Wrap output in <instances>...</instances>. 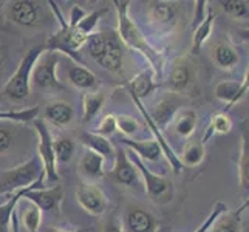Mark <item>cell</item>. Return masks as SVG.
<instances>
[{"label": "cell", "instance_id": "6da1fadb", "mask_svg": "<svg viewBox=\"0 0 249 232\" xmlns=\"http://www.w3.org/2000/svg\"><path fill=\"white\" fill-rule=\"evenodd\" d=\"M116 8V16H118V36L121 39V42L127 47H130L136 50L138 53H141L145 59L149 61L152 71L157 76L162 74V68H164V56H162L160 51L152 47L149 44V40L145 39L142 31L136 27V23L130 19V14H128V5L130 2H119L115 0L113 2Z\"/></svg>", "mask_w": 249, "mask_h": 232}, {"label": "cell", "instance_id": "7a4b0ae2", "mask_svg": "<svg viewBox=\"0 0 249 232\" xmlns=\"http://www.w3.org/2000/svg\"><path fill=\"white\" fill-rule=\"evenodd\" d=\"M85 45H87V51L93 61L104 70L113 74L123 73L124 50L116 30L102 28L96 33H91L87 37Z\"/></svg>", "mask_w": 249, "mask_h": 232}, {"label": "cell", "instance_id": "3957f363", "mask_svg": "<svg viewBox=\"0 0 249 232\" xmlns=\"http://www.w3.org/2000/svg\"><path fill=\"white\" fill-rule=\"evenodd\" d=\"M45 45L33 47L27 51V54L22 57L19 67L16 68L14 74L8 79L3 87V94L13 102L25 101L31 93V74L36 67L39 57L44 54Z\"/></svg>", "mask_w": 249, "mask_h": 232}, {"label": "cell", "instance_id": "277c9868", "mask_svg": "<svg viewBox=\"0 0 249 232\" xmlns=\"http://www.w3.org/2000/svg\"><path fill=\"white\" fill-rule=\"evenodd\" d=\"M48 3L51 5V10L54 11L56 17H57V22H59V25H61V28L48 37L47 44H44L45 50L64 53L67 56H70L71 59H74L76 64L84 65L82 59L78 54V51L85 45V42H87V36H84V34L79 33L76 28H71L70 25L65 22L62 13H59V8H57L56 2H48Z\"/></svg>", "mask_w": 249, "mask_h": 232}, {"label": "cell", "instance_id": "5b68a950", "mask_svg": "<svg viewBox=\"0 0 249 232\" xmlns=\"http://www.w3.org/2000/svg\"><path fill=\"white\" fill-rule=\"evenodd\" d=\"M44 169L39 158H30L27 162L19 164L14 169H10L2 174L0 177V195H13L16 192L27 189L31 184H34L39 178H42Z\"/></svg>", "mask_w": 249, "mask_h": 232}, {"label": "cell", "instance_id": "8992f818", "mask_svg": "<svg viewBox=\"0 0 249 232\" xmlns=\"http://www.w3.org/2000/svg\"><path fill=\"white\" fill-rule=\"evenodd\" d=\"M61 61V53L57 51L45 50L44 54L39 57V61L33 70V84L37 89L45 91H61L65 89V85L57 79L56 68Z\"/></svg>", "mask_w": 249, "mask_h": 232}, {"label": "cell", "instance_id": "52a82bcc", "mask_svg": "<svg viewBox=\"0 0 249 232\" xmlns=\"http://www.w3.org/2000/svg\"><path fill=\"white\" fill-rule=\"evenodd\" d=\"M130 160L142 178V183H144L145 192H147L149 198L155 203H160V204H164V203L170 201L172 196H174V184H172L167 178L153 174V172L144 164V161H141L133 152H132Z\"/></svg>", "mask_w": 249, "mask_h": 232}, {"label": "cell", "instance_id": "ba28073f", "mask_svg": "<svg viewBox=\"0 0 249 232\" xmlns=\"http://www.w3.org/2000/svg\"><path fill=\"white\" fill-rule=\"evenodd\" d=\"M34 128L39 136V160L45 174V181L51 184H59V174L56 167V158L53 152V136L48 130V125L44 119H34Z\"/></svg>", "mask_w": 249, "mask_h": 232}, {"label": "cell", "instance_id": "9c48e42d", "mask_svg": "<svg viewBox=\"0 0 249 232\" xmlns=\"http://www.w3.org/2000/svg\"><path fill=\"white\" fill-rule=\"evenodd\" d=\"M64 198V187L61 184H54L51 187L45 186V175L39 178L33 186L27 189L23 194V200L33 203L40 211H56Z\"/></svg>", "mask_w": 249, "mask_h": 232}, {"label": "cell", "instance_id": "30bf717a", "mask_svg": "<svg viewBox=\"0 0 249 232\" xmlns=\"http://www.w3.org/2000/svg\"><path fill=\"white\" fill-rule=\"evenodd\" d=\"M76 200L79 206L91 215H102L107 211V196L94 183H81L76 189Z\"/></svg>", "mask_w": 249, "mask_h": 232}, {"label": "cell", "instance_id": "8fae6325", "mask_svg": "<svg viewBox=\"0 0 249 232\" xmlns=\"http://www.w3.org/2000/svg\"><path fill=\"white\" fill-rule=\"evenodd\" d=\"M107 177L115 183L123 186H136L140 181V174L128 157V152L124 147L115 149V164Z\"/></svg>", "mask_w": 249, "mask_h": 232}, {"label": "cell", "instance_id": "7c38bea8", "mask_svg": "<svg viewBox=\"0 0 249 232\" xmlns=\"http://www.w3.org/2000/svg\"><path fill=\"white\" fill-rule=\"evenodd\" d=\"M6 13L10 20L23 28L36 27L40 20L39 3L31 0H13L6 3Z\"/></svg>", "mask_w": 249, "mask_h": 232}, {"label": "cell", "instance_id": "4fadbf2b", "mask_svg": "<svg viewBox=\"0 0 249 232\" xmlns=\"http://www.w3.org/2000/svg\"><path fill=\"white\" fill-rule=\"evenodd\" d=\"M124 226L128 232H158V221L149 211L130 204L124 211Z\"/></svg>", "mask_w": 249, "mask_h": 232}, {"label": "cell", "instance_id": "5bb4252c", "mask_svg": "<svg viewBox=\"0 0 249 232\" xmlns=\"http://www.w3.org/2000/svg\"><path fill=\"white\" fill-rule=\"evenodd\" d=\"M132 99H133L135 104L138 106V108H140V111H141L142 118L145 119V123H147V125H149V128H150V132L153 133V140H155V141L158 143L160 149H161L162 155H164V157L167 158L170 167L174 169L175 174H179V172H181V170L184 169L183 164H181V161H179V157L175 153V150L169 145V143H167V140L164 138V135H162V132L155 125V123L152 121V118H150V115H149V111L145 110V107H144V104H142V101L136 99L135 96H132Z\"/></svg>", "mask_w": 249, "mask_h": 232}, {"label": "cell", "instance_id": "9a60e30c", "mask_svg": "<svg viewBox=\"0 0 249 232\" xmlns=\"http://www.w3.org/2000/svg\"><path fill=\"white\" fill-rule=\"evenodd\" d=\"M183 102H184V99L181 98V94L170 93L169 96L162 98L160 101V104L157 106V108L153 110L152 113H149L152 121L155 123V125L160 128V130L161 128H166L170 124V121L175 118L179 107L183 106Z\"/></svg>", "mask_w": 249, "mask_h": 232}, {"label": "cell", "instance_id": "2e32d148", "mask_svg": "<svg viewBox=\"0 0 249 232\" xmlns=\"http://www.w3.org/2000/svg\"><path fill=\"white\" fill-rule=\"evenodd\" d=\"M248 87H249L248 73H246V77L242 82H237V81H221V82H218L215 85V98L226 104L225 110H223L225 113L245 96V93L248 91Z\"/></svg>", "mask_w": 249, "mask_h": 232}, {"label": "cell", "instance_id": "e0dca14e", "mask_svg": "<svg viewBox=\"0 0 249 232\" xmlns=\"http://www.w3.org/2000/svg\"><path fill=\"white\" fill-rule=\"evenodd\" d=\"M194 81V67L189 64L184 59H178L174 64L167 79V87L170 89L172 93H183L187 90L189 85Z\"/></svg>", "mask_w": 249, "mask_h": 232}, {"label": "cell", "instance_id": "ac0fdd59", "mask_svg": "<svg viewBox=\"0 0 249 232\" xmlns=\"http://www.w3.org/2000/svg\"><path fill=\"white\" fill-rule=\"evenodd\" d=\"M104 157L94 153L91 150H85V153L82 155V158L79 161V175L87 179V181H96V179H101L106 175L104 172Z\"/></svg>", "mask_w": 249, "mask_h": 232}, {"label": "cell", "instance_id": "d6986e66", "mask_svg": "<svg viewBox=\"0 0 249 232\" xmlns=\"http://www.w3.org/2000/svg\"><path fill=\"white\" fill-rule=\"evenodd\" d=\"M123 145L132 149V152L138 157L141 161H152L155 162L160 160V157L162 155L160 145L155 140H133V138H121L119 140Z\"/></svg>", "mask_w": 249, "mask_h": 232}, {"label": "cell", "instance_id": "ffe728a7", "mask_svg": "<svg viewBox=\"0 0 249 232\" xmlns=\"http://www.w3.org/2000/svg\"><path fill=\"white\" fill-rule=\"evenodd\" d=\"M211 57L212 62L218 67L220 70H232V68L238 64L240 56L238 51L234 45H231L229 42H217L211 50Z\"/></svg>", "mask_w": 249, "mask_h": 232}, {"label": "cell", "instance_id": "44dd1931", "mask_svg": "<svg viewBox=\"0 0 249 232\" xmlns=\"http://www.w3.org/2000/svg\"><path fill=\"white\" fill-rule=\"evenodd\" d=\"M157 87H158V84L155 82V73L152 71V68L141 71L140 74H136L127 85L128 94H130V96H135L140 101L147 98Z\"/></svg>", "mask_w": 249, "mask_h": 232}, {"label": "cell", "instance_id": "7402d4cb", "mask_svg": "<svg viewBox=\"0 0 249 232\" xmlns=\"http://www.w3.org/2000/svg\"><path fill=\"white\" fill-rule=\"evenodd\" d=\"M67 77L74 87H78L81 90L94 89L98 84L96 76H94V73L90 70V68H87L85 65H81V64H76V62L68 64Z\"/></svg>", "mask_w": 249, "mask_h": 232}, {"label": "cell", "instance_id": "603a6c76", "mask_svg": "<svg viewBox=\"0 0 249 232\" xmlns=\"http://www.w3.org/2000/svg\"><path fill=\"white\" fill-rule=\"evenodd\" d=\"M74 110L65 101H51L45 107V118L51 124L64 127L73 121Z\"/></svg>", "mask_w": 249, "mask_h": 232}, {"label": "cell", "instance_id": "cb8c5ba5", "mask_svg": "<svg viewBox=\"0 0 249 232\" xmlns=\"http://www.w3.org/2000/svg\"><path fill=\"white\" fill-rule=\"evenodd\" d=\"M245 209H248V200L238 209L218 217L209 232H242V214Z\"/></svg>", "mask_w": 249, "mask_h": 232}, {"label": "cell", "instance_id": "d4e9b609", "mask_svg": "<svg viewBox=\"0 0 249 232\" xmlns=\"http://www.w3.org/2000/svg\"><path fill=\"white\" fill-rule=\"evenodd\" d=\"M79 141L84 147H87V150H91L104 158L110 157V155H115V147H113V144L110 143V140L104 138V136H101L98 133L84 132L79 136Z\"/></svg>", "mask_w": 249, "mask_h": 232}, {"label": "cell", "instance_id": "484cf974", "mask_svg": "<svg viewBox=\"0 0 249 232\" xmlns=\"http://www.w3.org/2000/svg\"><path fill=\"white\" fill-rule=\"evenodd\" d=\"M178 6L172 2H152L149 3L150 19L158 25H169L177 19Z\"/></svg>", "mask_w": 249, "mask_h": 232}, {"label": "cell", "instance_id": "4316f807", "mask_svg": "<svg viewBox=\"0 0 249 232\" xmlns=\"http://www.w3.org/2000/svg\"><path fill=\"white\" fill-rule=\"evenodd\" d=\"M213 23H215V14L213 13H208L204 17V20L196 25L194 28V36H192V54H198L201 51V47L204 45V42L209 39V36L212 34L213 30Z\"/></svg>", "mask_w": 249, "mask_h": 232}, {"label": "cell", "instance_id": "83f0119b", "mask_svg": "<svg viewBox=\"0 0 249 232\" xmlns=\"http://www.w3.org/2000/svg\"><path fill=\"white\" fill-rule=\"evenodd\" d=\"M106 102V93L102 91H93V93H84L82 96V108H84V123L89 124L96 118L98 113L104 107Z\"/></svg>", "mask_w": 249, "mask_h": 232}, {"label": "cell", "instance_id": "f1b7e54d", "mask_svg": "<svg viewBox=\"0 0 249 232\" xmlns=\"http://www.w3.org/2000/svg\"><path fill=\"white\" fill-rule=\"evenodd\" d=\"M231 128H232V121H231L228 113H225V111H218V113H215L212 116L211 123H209L208 128H206V132L203 135V140L200 143L201 144L208 143V140H211L215 133L228 135L231 132Z\"/></svg>", "mask_w": 249, "mask_h": 232}, {"label": "cell", "instance_id": "f546056e", "mask_svg": "<svg viewBox=\"0 0 249 232\" xmlns=\"http://www.w3.org/2000/svg\"><path fill=\"white\" fill-rule=\"evenodd\" d=\"M40 107L34 106L28 108L20 110H0V123L10 121V123H33L34 119L39 118Z\"/></svg>", "mask_w": 249, "mask_h": 232}, {"label": "cell", "instance_id": "4dcf8cb0", "mask_svg": "<svg viewBox=\"0 0 249 232\" xmlns=\"http://www.w3.org/2000/svg\"><path fill=\"white\" fill-rule=\"evenodd\" d=\"M27 189H22V191L10 195V196H8V201L0 206V232H10L11 215H13V212L17 208V203L23 198V194L27 192Z\"/></svg>", "mask_w": 249, "mask_h": 232}, {"label": "cell", "instance_id": "1f68e13d", "mask_svg": "<svg viewBox=\"0 0 249 232\" xmlns=\"http://www.w3.org/2000/svg\"><path fill=\"white\" fill-rule=\"evenodd\" d=\"M204 144H201L200 141H189L184 145L179 161H181L183 167H195L201 164V161L204 160Z\"/></svg>", "mask_w": 249, "mask_h": 232}, {"label": "cell", "instance_id": "d6a6232c", "mask_svg": "<svg viewBox=\"0 0 249 232\" xmlns=\"http://www.w3.org/2000/svg\"><path fill=\"white\" fill-rule=\"evenodd\" d=\"M238 183L242 191L248 192L249 189V145L248 136H242L240 143V157H238Z\"/></svg>", "mask_w": 249, "mask_h": 232}, {"label": "cell", "instance_id": "836d02e7", "mask_svg": "<svg viewBox=\"0 0 249 232\" xmlns=\"http://www.w3.org/2000/svg\"><path fill=\"white\" fill-rule=\"evenodd\" d=\"M22 204H25V206L22 208V217H20L19 223H22V226L28 232H37L40 228V223H42V211L27 200H25V203H22Z\"/></svg>", "mask_w": 249, "mask_h": 232}, {"label": "cell", "instance_id": "e575fe53", "mask_svg": "<svg viewBox=\"0 0 249 232\" xmlns=\"http://www.w3.org/2000/svg\"><path fill=\"white\" fill-rule=\"evenodd\" d=\"M53 152L56 162H68L73 158L74 153V143L68 136H57L53 138Z\"/></svg>", "mask_w": 249, "mask_h": 232}, {"label": "cell", "instance_id": "d590c367", "mask_svg": "<svg viewBox=\"0 0 249 232\" xmlns=\"http://www.w3.org/2000/svg\"><path fill=\"white\" fill-rule=\"evenodd\" d=\"M196 127V113L192 108H186L181 111V115L178 116L177 123H175V132L183 136V138H187L195 132Z\"/></svg>", "mask_w": 249, "mask_h": 232}, {"label": "cell", "instance_id": "8d00e7d4", "mask_svg": "<svg viewBox=\"0 0 249 232\" xmlns=\"http://www.w3.org/2000/svg\"><path fill=\"white\" fill-rule=\"evenodd\" d=\"M220 6H221V10L228 16L232 17V19L245 20L249 16L248 2H243V0H221Z\"/></svg>", "mask_w": 249, "mask_h": 232}, {"label": "cell", "instance_id": "74e56055", "mask_svg": "<svg viewBox=\"0 0 249 232\" xmlns=\"http://www.w3.org/2000/svg\"><path fill=\"white\" fill-rule=\"evenodd\" d=\"M107 13V8H99V10H96V11H91V13H89V14H85L84 16V19L76 25V30H78L79 33H82L84 36H90V34L94 31V28H96V25H98V22L101 20V17L104 16Z\"/></svg>", "mask_w": 249, "mask_h": 232}, {"label": "cell", "instance_id": "f35d334b", "mask_svg": "<svg viewBox=\"0 0 249 232\" xmlns=\"http://www.w3.org/2000/svg\"><path fill=\"white\" fill-rule=\"evenodd\" d=\"M116 130H119L124 138H132L140 130V124L135 118L128 115H119L116 116Z\"/></svg>", "mask_w": 249, "mask_h": 232}, {"label": "cell", "instance_id": "ab89813d", "mask_svg": "<svg viewBox=\"0 0 249 232\" xmlns=\"http://www.w3.org/2000/svg\"><path fill=\"white\" fill-rule=\"evenodd\" d=\"M226 212H228V206H226V203L217 201L215 204L212 206V211H211V214H209V217L206 218V220L201 223V226H198L194 232H209V229L212 228L213 223H215V220H217L218 217H221L223 214H226Z\"/></svg>", "mask_w": 249, "mask_h": 232}, {"label": "cell", "instance_id": "60d3db41", "mask_svg": "<svg viewBox=\"0 0 249 232\" xmlns=\"http://www.w3.org/2000/svg\"><path fill=\"white\" fill-rule=\"evenodd\" d=\"M14 130L11 125L0 123V153L8 152L14 144Z\"/></svg>", "mask_w": 249, "mask_h": 232}, {"label": "cell", "instance_id": "b9f144b4", "mask_svg": "<svg viewBox=\"0 0 249 232\" xmlns=\"http://www.w3.org/2000/svg\"><path fill=\"white\" fill-rule=\"evenodd\" d=\"M116 132V116L115 115H107L102 118V121L98 125L96 133L104 136V138H108L110 135H113Z\"/></svg>", "mask_w": 249, "mask_h": 232}, {"label": "cell", "instance_id": "7bdbcfd3", "mask_svg": "<svg viewBox=\"0 0 249 232\" xmlns=\"http://www.w3.org/2000/svg\"><path fill=\"white\" fill-rule=\"evenodd\" d=\"M85 14H87V13H85L79 5H73L71 11H70V20H68L67 23L70 25L71 28H74L76 25H78V23L84 19V16H85Z\"/></svg>", "mask_w": 249, "mask_h": 232}, {"label": "cell", "instance_id": "ee69618b", "mask_svg": "<svg viewBox=\"0 0 249 232\" xmlns=\"http://www.w3.org/2000/svg\"><path fill=\"white\" fill-rule=\"evenodd\" d=\"M204 5H206V2L204 0H198V2H195V19H194V28L196 27V25H200L203 20H204V17H206V14H204Z\"/></svg>", "mask_w": 249, "mask_h": 232}, {"label": "cell", "instance_id": "f6af8a7d", "mask_svg": "<svg viewBox=\"0 0 249 232\" xmlns=\"http://www.w3.org/2000/svg\"><path fill=\"white\" fill-rule=\"evenodd\" d=\"M102 232H124V228L118 218H110L102 228Z\"/></svg>", "mask_w": 249, "mask_h": 232}, {"label": "cell", "instance_id": "bcb514c9", "mask_svg": "<svg viewBox=\"0 0 249 232\" xmlns=\"http://www.w3.org/2000/svg\"><path fill=\"white\" fill-rule=\"evenodd\" d=\"M10 229H11V232H20L19 214H17V211H14V212H13V215H11V225H10Z\"/></svg>", "mask_w": 249, "mask_h": 232}, {"label": "cell", "instance_id": "7dc6e473", "mask_svg": "<svg viewBox=\"0 0 249 232\" xmlns=\"http://www.w3.org/2000/svg\"><path fill=\"white\" fill-rule=\"evenodd\" d=\"M45 232H89L87 229H82V228H76V229H65V228H56V226H51L47 228Z\"/></svg>", "mask_w": 249, "mask_h": 232}]
</instances>
